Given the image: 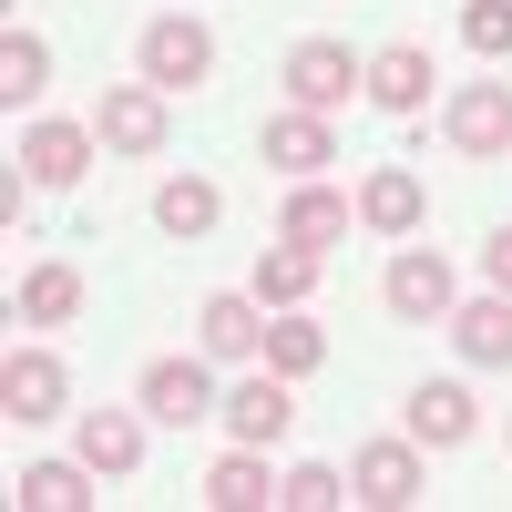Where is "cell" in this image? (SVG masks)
Here are the masks:
<instances>
[{"mask_svg":"<svg viewBox=\"0 0 512 512\" xmlns=\"http://www.w3.org/2000/svg\"><path fill=\"white\" fill-rule=\"evenodd\" d=\"M134 410H144V420H164V431H195V420H216L226 400H216V369H205V359H144Z\"/></svg>","mask_w":512,"mask_h":512,"instance_id":"6","label":"cell"},{"mask_svg":"<svg viewBox=\"0 0 512 512\" xmlns=\"http://www.w3.org/2000/svg\"><path fill=\"white\" fill-rule=\"evenodd\" d=\"M134 72L154 82V93H205V82H216V31L185 21V11H154L134 31Z\"/></svg>","mask_w":512,"mask_h":512,"instance_id":"1","label":"cell"},{"mask_svg":"<svg viewBox=\"0 0 512 512\" xmlns=\"http://www.w3.org/2000/svg\"><path fill=\"white\" fill-rule=\"evenodd\" d=\"M441 328H451V349L472 359V369H512V297H502V287H492V297H461Z\"/></svg>","mask_w":512,"mask_h":512,"instance_id":"18","label":"cell"},{"mask_svg":"<svg viewBox=\"0 0 512 512\" xmlns=\"http://www.w3.org/2000/svg\"><path fill=\"white\" fill-rule=\"evenodd\" d=\"M277 492H287V482L267 472V451H246V441L205 461V502H216V512H267Z\"/></svg>","mask_w":512,"mask_h":512,"instance_id":"19","label":"cell"},{"mask_svg":"<svg viewBox=\"0 0 512 512\" xmlns=\"http://www.w3.org/2000/svg\"><path fill=\"white\" fill-rule=\"evenodd\" d=\"M256 297H267V308H308L318 297V246H297V236L256 246Z\"/></svg>","mask_w":512,"mask_h":512,"instance_id":"23","label":"cell"},{"mask_svg":"<svg viewBox=\"0 0 512 512\" xmlns=\"http://www.w3.org/2000/svg\"><path fill=\"white\" fill-rule=\"evenodd\" d=\"M256 154H267L287 185H308V175H328V164H338V134H328V113L287 103V113H267V123H256Z\"/></svg>","mask_w":512,"mask_h":512,"instance_id":"7","label":"cell"},{"mask_svg":"<svg viewBox=\"0 0 512 512\" xmlns=\"http://www.w3.org/2000/svg\"><path fill=\"white\" fill-rule=\"evenodd\" d=\"M216 216H226V195L205 185V175H164V185H154V226L175 236V246H195V236H216Z\"/></svg>","mask_w":512,"mask_h":512,"instance_id":"21","label":"cell"},{"mask_svg":"<svg viewBox=\"0 0 512 512\" xmlns=\"http://www.w3.org/2000/svg\"><path fill=\"white\" fill-rule=\"evenodd\" d=\"M93 144H103L93 123H31L11 164H21V175H31L41 195H72V185H82V164H93Z\"/></svg>","mask_w":512,"mask_h":512,"instance_id":"12","label":"cell"},{"mask_svg":"<svg viewBox=\"0 0 512 512\" xmlns=\"http://www.w3.org/2000/svg\"><path fill=\"white\" fill-rule=\"evenodd\" d=\"M461 52L472 62H512V0H461Z\"/></svg>","mask_w":512,"mask_h":512,"instance_id":"26","label":"cell"},{"mask_svg":"<svg viewBox=\"0 0 512 512\" xmlns=\"http://www.w3.org/2000/svg\"><path fill=\"white\" fill-rule=\"evenodd\" d=\"M226 441H246V451H277L287 431H297V400H287V379L277 369H256V379H236V390H226Z\"/></svg>","mask_w":512,"mask_h":512,"instance_id":"11","label":"cell"},{"mask_svg":"<svg viewBox=\"0 0 512 512\" xmlns=\"http://www.w3.org/2000/svg\"><path fill=\"white\" fill-rule=\"evenodd\" d=\"M72 318H82V267L72 256H41L21 277V297H11V328H72Z\"/></svg>","mask_w":512,"mask_h":512,"instance_id":"17","label":"cell"},{"mask_svg":"<svg viewBox=\"0 0 512 512\" xmlns=\"http://www.w3.org/2000/svg\"><path fill=\"white\" fill-rule=\"evenodd\" d=\"M82 482H93V461H21V472H11V502L21 512H82V502H93V492H82Z\"/></svg>","mask_w":512,"mask_h":512,"instance_id":"22","label":"cell"},{"mask_svg":"<svg viewBox=\"0 0 512 512\" xmlns=\"http://www.w3.org/2000/svg\"><path fill=\"white\" fill-rule=\"evenodd\" d=\"M482 277H492V287H502V297H512V226H502V236H492V246H482Z\"/></svg>","mask_w":512,"mask_h":512,"instance_id":"28","label":"cell"},{"mask_svg":"<svg viewBox=\"0 0 512 512\" xmlns=\"http://www.w3.org/2000/svg\"><path fill=\"white\" fill-rule=\"evenodd\" d=\"M41 93H52V41L11 21V31H0V103L21 113V103H41Z\"/></svg>","mask_w":512,"mask_h":512,"instance_id":"24","label":"cell"},{"mask_svg":"<svg viewBox=\"0 0 512 512\" xmlns=\"http://www.w3.org/2000/svg\"><path fill=\"white\" fill-rule=\"evenodd\" d=\"M349 502H369V512H410L420 502V441L400 431V441H359V461H349Z\"/></svg>","mask_w":512,"mask_h":512,"instance_id":"10","label":"cell"},{"mask_svg":"<svg viewBox=\"0 0 512 512\" xmlns=\"http://www.w3.org/2000/svg\"><path fill=\"white\" fill-rule=\"evenodd\" d=\"M175 93H154V82H103V103H93V134L103 154H164V134H175V113H164Z\"/></svg>","mask_w":512,"mask_h":512,"instance_id":"5","label":"cell"},{"mask_svg":"<svg viewBox=\"0 0 512 512\" xmlns=\"http://www.w3.org/2000/svg\"><path fill=\"white\" fill-rule=\"evenodd\" d=\"M0 410H11V431H41V420H62L72 410V379L52 349H11L0 359Z\"/></svg>","mask_w":512,"mask_h":512,"instance_id":"8","label":"cell"},{"mask_svg":"<svg viewBox=\"0 0 512 512\" xmlns=\"http://www.w3.org/2000/svg\"><path fill=\"white\" fill-rule=\"evenodd\" d=\"M318 359H328V328H308V318L287 308V318L267 328V369H277V379H308Z\"/></svg>","mask_w":512,"mask_h":512,"instance_id":"25","label":"cell"},{"mask_svg":"<svg viewBox=\"0 0 512 512\" xmlns=\"http://www.w3.org/2000/svg\"><path fill=\"white\" fill-rule=\"evenodd\" d=\"M379 308H390V318H410V328H441V318L461 308L451 256H441V246H400V256H390V277H379Z\"/></svg>","mask_w":512,"mask_h":512,"instance_id":"4","label":"cell"},{"mask_svg":"<svg viewBox=\"0 0 512 512\" xmlns=\"http://www.w3.org/2000/svg\"><path fill=\"white\" fill-rule=\"evenodd\" d=\"M441 144L461 164H512V82H461L441 103Z\"/></svg>","mask_w":512,"mask_h":512,"instance_id":"3","label":"cell"},{"mask_svg":"<svg viewBox=\"0 0 512 512\" xmlns=\"http://www.w3.org/2000/svg\"><path fill=\"white\" fill-rule=\"evenodd\" d=\"M400 431H410L420 451H461V441L482 431V400L461 390V379H420V390L400 400Z\"/></svg>","mask_w":512,"mask_h":512,"instance_id":"9","label":"cell"},{"mask_svg":"<svg viewBox=\"0 0 512 512\" xmlns=\"http://www.w3.org/2000/svg\"><path fill=\"white\" fill-rule=\"evenodd\" d=\"M287 512H328V502H349V482H338L328 472V461H297V472H287V492H277Z\"/></svg>","mask_w":512,"mask_h":512,"instance_id":"27","label":"cell"},{"mask_svg":"<svg viewBox=\"0 0 512 512\" xmlns=\"http://www.w3.org/2000/svg\"><path fill=\"white\" fill-rule=\"evenodd\" d=\"M72 451L93 461V482H123L144 461V410H82L72 420Z\"/></svg>","mask_w":512,"mask_h":512,"instance_id":"16","label":"cell"},{"mask_svg":"<svg viewBox=\"0 0 512 512\" xmlns=\"http://www.w3.org/2000/svg\"><path fill=\"white\" fill-rule=\"evenodd\" d=\"M287 103H308V113H338V103H359L369 93V52H349V41H328V31H308V41H287Z\"/></svg>","mask_w":512,"mask_h":512,"instance_id":"2","label":"cell"},{"mask_svg":"<svg viewBox=\"0 0 512 512\" xmlns=\"http://www.w3.org/2000/svg\"><path fill=\"white\" fill-rule=\"evenodd\" d=\"M349 216H359V205L349 195H338V185H287V205H277V236H297V246H338V236H349Z\"/></svg>","mask_w":512,"mask_h":512,"instance_id":"20","label":"cell"},{"mask_svg":"<svg viewBox=\"0 0 512 512\" xmlns=\"http://www.w3.org/2000/svg\"><path fill=\"white\" fill-rule=\"evenodd\" d=\"M195 338H205V359H267V297H236V287H216L195 308Z\"/></svg>","mask_w":512,"mask_h":512,"instance_id":"13","label":"cell"},{"mask_svg":"<svg viewBox=\"0 0 512 512\" xmlns=\"http://www.w3.org/2000/svg\"><path fill=\"white\" fill-rule=\"evenodd\" d=\"M431 52H420V41H379L369 52V103L390 113V123H410V113H431Z\"/></svg>","mask_w":512,"mask_h":512,"instance_id":"14","label":"cell"},{"mask_svg":"<svg viewBox=\"0 0 512 512\" xmlns=\"http://www.w3.org/2000/svg\"><path fill=\"white\" fill-rule=\"evenodd\" d=\"M420 216H431V195H420L410 164H369L359 175V226L369 236H420Z\"/></svg>","mask_w":512,"mask_h":512,"instance_id":"15","label":"cell"}]
</instances>
